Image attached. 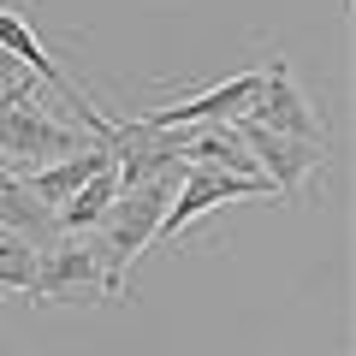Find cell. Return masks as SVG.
Wrapping results in <instances>:
<instances>
[{"instance_id":"obj_11","label":"cell","mask_w":356,"mask_h":356,"mask_svg":"<svg viewBox=\"0 0 356 356\" xmlns=\"http://www.w3.org/2000/svg\"><path fill=\"white\" fill-rule=\"evenodd\" d=\"M113 166V154H107V143H89L83 154H65V161H54V166H36V172L24 178L30 191H36V202H48V208H65L77 191H83L95 172H107Z\"/></svg>"},{"instance_id":"obj_8","label":"cell","mask_w":356,"mask_h":356,"mask_svg":"<svg viewBox=\"0 0 356 356\" xmlns=\"http://www.w3.org/2000/svg\"><path fill=\"white\" fill-rule=\"evenodd\" d=\"M36 303H89L102 297V261L89 238H54L36 261Z\"/></svg>"},{"instance_id":"obj_9","label":"cell","mask_w":356,"mask_h":356,"mask_svg":"<svg viewBox=\"0 0 356 356\" xmlns=\"http://www.w3.org/2000/svg\"><path fill=\"white\" fill-rule=\"evenodd\" d=\"M255 89H261V72H238L226 77V83L202 89V95H191V102H172V107H154V113H143L149 125L161 131H196V125H238L243 113L255 107Z\"/></svg>"},{"instance_id":"obj_5","label":"cell","mask_w":356,"mask_h":356,"mask_svg":"<svg viewBox=\"0 0 356 356\" xmlns=\"http://www.w3.org/2000/svg\"><path fill=\"white\" fill-rule=\"evenodd\" d=\"M243 119H250V125H261V131H273V137H297V143H321V149H327V119H321V107L297 89L291 65H285L280 54H273V65L261 72L255 107H250Z\"/></svg>"},{"instance_id":"obj_13","label":"cell","mask_w":356,"mask_h":356,"mask_svg":"<svg viewBox=\"0 0 356 356\" xmlns=\"http://www.w3.org/2000/svg\"><path fill=\"white\" fill-rule=\"evenodd\" d=\"M36 261H42L36 243L0 232V291H30V285H36Z\"/></svg>"},{"instance_id":"obj_7","label":"cell","mask_w":356,"mask_h":356,"mask_svg":"<svg viewBox=\"0 0 356 356\" xmlns=\"http://www.w3.org/2000/svg\"><path fill=\"white\" fill-rule=\"evenodd\" d=\"M89 143L77 137V131H65V125H54L42 107H0V154L6 161H18V166H54V161H65V154H83Z\"/></svg>"},{"instance_id":"obj_2","label":"cell","mask_w":356,"mask_h":356,"mask_svg":"<svg viewBox=\"0 0 356 356\" xmlns=\"http://www.w3.org/2000/svg\"><path fill=\"white\" fill-rule=\"evenodd\" d=\"M261 196H273V191H267V178H232V172H214V166H184L172 202H166V220H161V232H154V250H172V243L184 238L202 214H214V208H226V202H261Z\"/></svg>"},{"instance_id":"obj_10","label":"cell","mask_w":356,"mask_h":356,"mask_svg":"<svg viewBox=\"0 0 356 356\" xmlns=\"http://www.w3.org/2000/svg\"><path fill=\"white\" fill-rule=\"evenodd\" d=\"M0 232H13V238L36 243V250H48V243L60 238L54 208L36 202V191H30L24 172H13V166H0Z\"/></svg>"},{"instance_id":"obj_4","label":"cell","mask_w":356,"mask_h":356,"mask_svg":"<svg viewBox=\"0 0 356 356\" xmlns=\"http://www.w3.org/2000/svg\"><path fill=\"white\" fill-rule=\"evenodd\" d=\"M0 54H6V60H18V65H30V77H42V83H54L65 95V102L77 107V113H83V125L95 131V143H107V131H113V119L102 113V107L89 102V89H77L72 77H65V65L54 60L48 54V42L36 36V24H30L24 13H13V6H0Z\"/></svg>"},{"instance_id":"obj_6","label":"cell","mask_w":356,"mask_h":356,"mask_svg":"<svg viewBox=\"0 0 356 356\" xmlns=\"http://www.w3.org/2000/svg\"><path fill=\"white\" fill-rule=\"evenodd\" d=\"M243 137V149L255 154V172L267 178V191L273 196H285V202H291L297 191H303L309 178L321 172V166H327V149H321V143H297V137H273V131H261V125H250V119H238V125H232Z\"/></svg>"},{"instance_id":"obj_1","label":"cell","mask_w":356,"mask_h":356,"mask_svg":"<svg viewBox=\"0 0 356 356\" xmlns=\"http://www.w3.org/2000/svg\"><path fill=\"white\" fill-rule=\"evenodd\" d=\"M178 178H154V184H137V191H119V202L107 208V220L95 232V261H102V303H119L131 285V267L137 255L154 250V232L166 220V202H172Z\"/></svg>"},{"instance_id":"obj_12","label":"cell","mask_w":356,"mask_h":356,"mask_svg":"<svg viewBox=\"0 0 356 356\" xmlns=\"http://www.w3.org/2000/svg\"><path fill=\"white\" fill-rule=\"evenodd\" d=\"M113 202H119V172L107 166V172H95L65 208H54V220H60V238H89V232L107 220V208H113Z\"/></svg>"},{"instance_id":"obj_3","label":"cell","mask_w":356,"mask_h":356,"mask_svg":"<svg viewBox=\"0 0 356 356\" xmlns=\"http://www.w3.org/2000/svg\"><path fill=\"white\" fill-rule=\"evenodd\" d=\"M107 154H113L119 191H137L154 178H184V131H161L149 119H113Z\"/></svg>"}]
</instances>
